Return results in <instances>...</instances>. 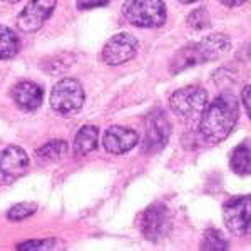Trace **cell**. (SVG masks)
<instances>
[{"instance_id":"cell-15","label":"cell","mask_w":251,"mask_h":251,"mask_svg":"<svg viewBox=\"0 0 251 251\" xmlns=\"http://www.w3.org/2000/svg\"><path fill=\"white\" fill-rule=\"evenodd\" d=\"M229 168L238 176H251V146L241 143L229 156Z\"/></svg>"},{"instance_id":"cell-23","label":"cell","mask_w":251,"mask_h":251,"mask_svg":"<svg viewBox=\"0 0 251 251\" xmlns=\"http://www.w3.org/2000/svg\"><path fill=\"white\" fill-rule=\"evenodd\" d=\"M241 100H243V106L246 109V114L251 119V86H245L241 91Z\"/></svg>"},{"instance_id":"cell-8","label":"cell","mask_w":251,"mask_h":251,"mask_svg":"<svg viewBox=\"0 0 251 251\" xmlns=\"http://www.w3.org/2000/svg\"><path fill=\"white\" fill-rule=\"evenodd\" d=\"M30 159L19 146H9L0 151V186L12 184L27 173Z\"/></svg>"},{"instance_id":"cell-26","label":"cell","mask_w":251,"mask_h":251,"mask_svg":"<svg viewBox=\"0 0 251 251\" xmlns=\"http://www.w3.org/2000/svg\"><path fill=\"white\" fill-rule=\"evenodd\" d=\"M181 3H186V5H188V3H194V2H198V0H179Z\"/></svg>"},{"instance_id":"cell-20","label":"cell","mask_w":251,"mask_h":251,"mask_svg":"<svg viewBox=\"0 0 251 251\" xmlns=\"http://www.w3.org/2000/svg\"><path fill=\"white\" fill-rule=\"evenodd\" d=\"M35 209H37V204L35 203H19L9 209L7 218H9L10 221H22V220H25V218L32 216V214L35 213Z\"/></svg>"},{"instance_id":"cell-24","label":"cell","mask_w":251,"mask_h":251,"mask_svg":"<svg viewBox=\"0 0 251 251\" xmlns=\"http://www.w3.org/2000/svg\"><path fill=\"white\" fill-rule=\"evenodd\" d=\"M62 59H64V55H60V57H54L52 60H54V64H59V66H60V64H62ZM67 62H69V64H64V67H57V69H55V74H57V72H64V71H67L69 66H71V64H72V59H67Z\"/></svg>"},{"instance_id":"cell-16","label":"cell","mask_w":251,"mask_h":251,"mask_svg":"<svg viewBox=\"0 0 251 251\" xmlns=\"http://www.w3.org/2000/svg\"><path fill=\"white\" fill-rule=\"evenodd\" d=\"M67 143L66 141H49L47 144H44L42 148L37 149L35 152V159L39 164H50V163H57L59 159H62L67 154Z\"/></svg>"},{"instance_id":"cell-13","label":"cell","mask_w":251,"mask_h":251,"mask_svg":"<svg viewBox=\"0 0 251 251\" xmlns=\"http://www.w3.org/2000/svg\"><path fill=\"white\" fill-rule=\"evenodd\" d=\"M10 96L19 109L25 112H34L42 106L44 91L39 84L32 80H22L10 89Z\"/></svg>"},{"instance_id":"cell-5","label":"cell","mask_w":251,"mask_h":251,"mask_svg":"<svg viewBox=\"0 0 251 251\" xmlns=\"http://www.w3.org/2000/svg\"><path fill=\"white\" fill-rule=\"evenodd\" d=\"M86 94L77 79H60L50 92V106L62 116H71L79 112L84 106Z\"/></svg>"},{"instance_id":"cell-1","label":"cell","mask_w":251,"mask_h":251,"mask_svg":"<svg viewBox=\"0 0 251 251\" xmlns=\"http://www.w3.org/2000/svg\"><path fill=\"white\" fill-rule=\"evenodd\" d=\"M240 117L238 99L229 92L220 94L211 104H206L200 117V132L209 144L223 143L234 129Z\"/></svg>"},{"instance_id":"cell-27","label":"cell","mask_w":251,"mask_h":251,"mask_svg":"<svg viewBox=\"0 0 251 251\" xmlns=\"http://www.w3.org/2000/svg\"><path fill=\"white\" fill-rule=\"evenodd\" d=\"M2 2H7V3H17L20 0H2Z\"/></svg>"},{"instance_id":"cell-12","label":"cell","mask_w":251,"mask_h":251,"mask_svg":"<svg viewBox=\"0 0 251 251\" xmlns=\"http://www.w3.org/2000/svg\"><path fill=\"white\" fill-rule=\"evenodd\" d=\"M139 143V136L134 129L123 126H111L102 137V144L111 154H124Z\"/></svg>"},{"instance_id":"cell-7","label":"cell","mask_w":251,"mask_h":251,"mask_svg":"<svg viewBox=\"0 0 251 251\" xmlns=\"http://www.w3.org/2000/svg\"><path fill=\"white\" fill-rule=\"evenodd\" d=\"M223 221L229 233L245 236L251 233V194L236 196L223 204Z\"/></svg>"},{"instance_id":"cell-3","label":"cell","mask_w":251,"mask_h":251,"mask_svg":"<svg viewBox=\"0 0 251 251\" xmlns=\"http://www.w3.org/2000/svg\"><path fill=\"white\" fill-rule=\"evenodd\" d=\"M123 15L136 27L156 29L166 22V5L163 0H126Z\"/></svg>"},{"instance_id":"cell-22","label":"cell","mask_w":251,"mask_h":251,"mask_svg":"<svg viewBox=\"0 0 251 251\" xmlns=\"http://www.w3.org/2000/svg\"><path fill=\"white\" fill-rule=\"evenodd\" d=\"M111 0H77V9L79 10H91V9H97V7H104Z\"/></svg>"},{"instance_id":"cell-25","label":"cell","mask_w":251,"mask_h":251,"mask_svg":"<svg viewBox=\"0 0 251 251\" xmlns=\"http://www.w3.org/2000/svg\"><path fill=\"white\" fill-rule=\"evenodd\" d=\"M220 2L223 3V5L229 7V9H234V7H240V5H243V3H246L248 0H220Z\"/></svg>"},{"instance_id":"cell-4","label":"cell","mask_w":251,"mask_h":251,"mask_svg":"<svg viewBox=\"0 0 251 251\" xmlns=\"http://www.w3.org/2000/svg\"><path fill=\"white\" fill-rule=\"evenodd\" d=\"M208 104V92L201 86H186L177 89L169 99L173 112L184 123H193L200 119Z\"/></svg>"},{"instance_id":"cell-19","label":"cell","mask_w":251,"mask_h":251,"mask_svg":"<svg viewBox=\"0 0 251 251\" xmlns=\"http://www.w3.org/2000/svg\"><path fill=\"white\" fill-rule=\"evenodd\" d=\"M186 22H188L189 29L193 30H203L206 27H209V15H208V10L204 9V7H200V9L193 10L191 14L188 15V19H186Z\"/></svg>"},{"instance_id":"cell-11","label":"cell","mask_w":251,"mask_h":251,"mask_svg":"<svg viewBox=\"0 0 251 251\" xmlns=\"http://www.w3.org/2000/svg\"><path fill=\"white\" fill-rule=\"evenodd\" d=\"M171 136V124L163 111L149 116L144 136V152H157L168 144Z\"/></svg>"},{"instance_id":"cell-10","label":"cell","mask_w":251,"mask_h":251,"mask_svg":"<svg viewBox=\"0 0 251 251\" xmlns=\"http://www.w3.org/2000/svg\"><path fill=\"white\" fill-rule=\"evenodd\" d=\"M57 0H30L17 17V27L25 34L37 32L52 15Z\"/></svg>"},{"instance_id":"cell-2","label":"cell","mask_w":251,"mask_h":251,"mask_svg":"<svg viewBox=\"0 0 251 251\" xmlns=\"http://www.w3.org/2000/svg\"><path fill=\"white\" fill-rule=\"evenodd\" d=\"M229 47H231V40L225 34H211L200 42L189 44V46L179 49L171 59V64H169L171 74H179V72L196 67L200 64L220 59L229 50Z\"/></svg>"},{"instance_id":"cell-9","label":"cell","mask_w":251,"mask_h":251,"mask_svg":"<svg viewBox=\"0 0 251 251\" xmlns=\"http://www.w3.org/2000/svg\"><path fill=\"white\" fill-rule=\"evenodd\" d=\"M137 39L129 32L112 35L102 49V60L107 66H121L127 60L134 59L137 54Z\"/></svg>"},{"instance_id":"cell-21","label":"cell","mask_w":251,"mask_h":251,"mask_svg":"<svg viewBox=\"0 0 251 251\" xmlns=\"http://www.w3.org/2000/svg\"><path fill=\"white\" fill-rule=\"evenodd\" d=\"M17 248L19 250H57L62 248V246L59 245V241L55 238H49V240H30L19 245Z\"/></svg>"},{"instance_id":"cell-17","label":"cell","mask_w":251,"mask_h":251,"mask_svg":"<svg viewBox=\"0 0 251 251\" xmlns=\"http://www.w3.org/2000/svg\"><path fill=\"white\" fill-rule=\"evenodd\" d=\"M20 50V39L14 30L5 25H0V60L12 59Z\"/></svg>"},{"instance_id":"cell-14","label":"cell","mask_w":251,"mask_h":251,"mask_svg":"<svg viewBox=\"0 0 251 251\" xmlns=\"http://www.w3.org/2000/svg\"><path fill=\"white\" fill-rule=\"evenodd\" d=\"M97 143H99V129L96 126L87 124L80 127L75 134L74 152L77 156H87L89 152H92L97 148Z\"/></svg>"},{"instance_id":"cell-18","label":"cell","mask_w":251,"mask_h":251,"mask_svg":"<svg viewBox=\"0 0 251 251\" xmlns=\"http://www.w3.org/2000/svg\"><path fill=\"white\" fill-rule=\"evenodd\" d=\"M229 245L225 240V236L218 231V229H208L201 241V250H209V251H221L228 250Z\"/></svg>"},{"instance_id":"cell-6","label":"cell","mask_w":251,"mask_h":251,"mask_svg":"<svg viewBox=\"0 0 251 251\" xmlns=\"http://www.w3.org/2000/svg\"><path fill=\"white\" fill-rule=\"evenodd\" d=\"M173 218L168 206L163 203L151 204L146 208L139 218V229L146 240L159 243L166 240L171 233Z\"/></svg>"}]
</instances>
